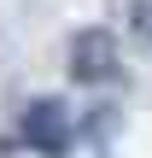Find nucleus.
Masks as SVG:
<instances>
[{
	"mask_svg": "<svg viewBox=\"0 0 152 158\" xmlns=\"http://www.w3.org/2000/svg\"><path fill=\"white\" fill-rule=\"evenodd\" d=\"M70 76H76L82 88H111V82L123 76V47H117V35H111L105 23L70 35Z\"/></svg>",
	"mask_w": 152,
	"mask_h": 158,
	"instance_id": "1",
	"label": "nucleus"
},
{
	"mask_svg": "<svg viewBox=\"0 0 152 158\" xmlns=\"http://www.w3.org/2000/svg\"><path fill=\"white\" fill-rule=\"evenodd\" d=\"M18 129H23V141H29L41 158H64L70 141H76V123H70V111H64L59 100H29Z\"/></svg>",
	"mask_w": 152,
	"mask_h": 158,
	"instance_id": "2",
	"label": "nucleus"
},
{
	"mask_svg": "<svg viewBox=\"0 0 152 158\" xmlns=\"http://www.w3.org/2000/svg\"><path fill=\"white\" fill-rule=\"evenodd\" d=\"M111 12L123 18V29L152 53V0H111Z\"/></svg>",
	"mask_w": 152,
	"mask_h": 158,
	"instance_id": "3",
	"label": "nucleus"
}]
</instances>
